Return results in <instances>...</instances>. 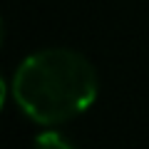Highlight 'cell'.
<instances>
[{
  "label": "cell",
  "instance_id": "cell-2",
  "mask_svg": "<svg viewBox=\"0 0 149 149\" xmlns=\"http://www.w3.org/2000/svg\"><path fill=\"white\" fill-rule=\"evenodd\" d=\"M35 142L40 144V147H52V149H60V147H62V149H67V147H70V142L62 137V134H57L55 129H50V132L40 134V137H37Z\"/></svg>",
  "mask_w": 149,
  "mask_h": 149
},
{
  "label": "cell",
  "instance_id": "cell-1",
  "mask_svg": "<svg viewBox=\"0 0 149 149\" xmlns=\"http://www.w3.org/2000/svg\"><path fill=\"white\" fill-rule=\"evenodd\" d=\"M15 104L35 124L55 127L80 117L100 95L97 70L70 47H47L20 62L10 82Z\"/></svg>",
  "mask_w": 149,
  "mask_h": 149
}]
</instances>
